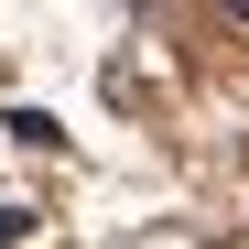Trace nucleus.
I'll use <instances>...</instances> for the list:
<instances>
[{"mask_svg":"<svg viewBox=\"0 0 249 249\" xmlns=\"http://www.w3.org/2000/svg\"><path fill=\"white\" fill-rule=\"evenodd\" d=\"M22 228H33V217H22V206H0V238H22Z\"/></svg>","mask_w":249,"mask_h":249,"instance_id":"nucleus-1","label":"nucleus"},{"mask_svg":"<svg viewBox=\"0 0 249 249\" xmlns=\"http://www.w3.org/2000/svg\"><path fill=\"white\" fill-rule=\"evenodd\" d=\"M228 11H238V22H249V0H228Z\"/></svg>","mask_w":249,"mask_h":249,"instance_id":"nucleus-2","label":"nucleus"}]
</instances>
